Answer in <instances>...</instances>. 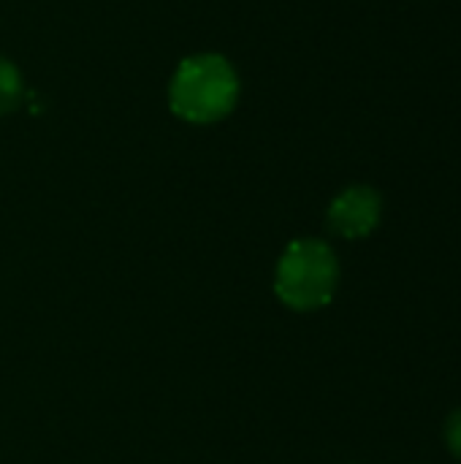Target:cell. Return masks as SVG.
Wrapping results in <instances>:
<instances>
[{
    "label": "cell",
    "mask_w": 461,
    "mask_h": 464,
    "mask_svg": "<svg viewBox=\"0 0 461 464\" xmlns=\"http://www.w3.org/2000/svg\"><path fill=\"white\" fill-rule=\"evenodd\" d=\"M242 98V82L234 63L217 52H196L177 63L168 82V109L190 125H215L226 120Z\"/></svg>",
    "instance_id": "obj_1"
},
{
    "label": "cell",
    "mask_w": 461,
    "mask_h": 464,
    "mask_svg": "<svg viewBox=\"0 0 461 464\" xmlns=\"http://www.w3.org/2000/svg\"><path fill=\"white\" fill-rule=\"evenodd\" d=\"M340 285V258L334 247L323 239H293L274 272V294L277 299L296 310L312 313L326 307Z\"/></svg>",
    "instance_id": "obj_2"
},
{
    "label": "cell",
    "mask_w": 461,
    "mask_h": 464,
    "mask_svg": "<svg viewBox=\"0 0 461 464\" xmlns=\"http://www.w3.org/2000/svg\"><path fill=\"white\" fill-rule=\"evenodd\" d=\"M383 218V196L372 185H348L334 196L326 212V226L342 239L370 237Z\"/></svg>",
    "instance_id": "obj_3"
},
{
    "label": "cell",
    "mask_w": 461,
    "mask_h": 464,
    "mask_svg": "<svg viewBox=\"0 0 461 464\" xmlns=\"http://www.w3.org/2000/svg\"><path fill=\"white\" fill-rule=\"evenodd\" d=\"M27 87H24V76L19 71V65L0 54V117L14 114L22 103H24Z\"/></svg>",
    "instance_id": "obj_4"
},
{
    "label": "cell",
    "mask_w": 461,
    "mask_h": 464,
    "mask_svg": "<svg viewBox=\"0 0 461 464\" xmlns=\"http://www.w3.org/2000/svg\"><path fill=\"white\" fill-rule=\"evenodd\" d=\"M443 440H446V449L461 459V408L454 411L448 419H446V427H443Z\"/></svg>",
    "instance_id": "obj_5"
}]
</instances>
